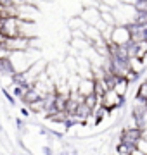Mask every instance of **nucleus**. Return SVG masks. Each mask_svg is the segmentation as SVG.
I'll list each match as a JSON object with an SVG mask.
<instances>
[{
  "label": "nucleus",
  "instance_id": "nucleus-12",
  "mask_svg": "<svg viewBox=\"0 0 147 155\" xmlns=\"http://www.w3.org/2000/svg\"><path fill=\"white\" fill-rule=\"evenodd\" d=\"M68 24H69V28H71V31H76V29H81V31H83V29L87 28V24H85L83 21H81V19H80V16L71 17Z\"/></svg>",
  "mask_w": 147,
  "mask_h": 155
},
{
  "label": "nucleus",
  "instance_id": "nucleus-16",
  "mask_svg": "<svg viewBox=\"0 0 147 155\" xmlns=\"http://www.w3.org/2000/svg\"><path fill=\"white\" fill-rule=\"evenodd\" d=\"M56 155H78V150L74 148L73 145H69V147H66L64 150H61V152L56 153Z\"/></svg>",
  "mask_w": 147,
  "mask_h": 155
},
{
  "label": "nucleus",
  "instance_id": "nucleus-19",
  "mask_svg": "<svg viewBox=\"0 0 147 155\" xmlns=\"http://www.w3.org/2000/svg\"><path fill=\"white\" fill-rule=\"evenodd\" d=\"M101 4L111 7V9H116L118 5H121V4H119V0H101Z\"/></svg>",
  "mask_w": 147,
  "mask_h": 155
},
{
  "label": "nucleus",
  "instance_id": "nucleus-14",
  "mask_svg": "<svg viewBox=\"0 0 147 155\" xmlns=\"http://www.w3.org/2000/svg\"><path fill=\"white\" fill-rule=\"evenodd\" d=\"M11 88H12V97L16 100H21L24 97V93H26V86H17V84H11Z\"/></svg>",
  "mask_w": 147,
  "mask_h": 155
},
{
  "label": "nucleus",
  "instance_id": "nucleus-28",
  "mask_svg": "<svg viewBox=\"0 0 147 155\" xmlns=\"http://www.w3.org/2000/svg\"><path fill=\"white\" fill-rule=\"evenodd\" d=\"M145 109H147V100H145Z\"/></svg>",
  "mask_w": 147,
  "mask_h": 155
},
{
  "label": "nucleus",
  "instance_id": "nucleus-24",
  "mask_svg": "<svg viewBox=\"0 0 147 155\" xmlns=\"http://www.w3.org/2000/svg\"><path fill=\"white\" fill-rule=\"evenodd\" d=\"M142 140H144V141H147V129H144V131H142Z\"/></svg>",
  "mask_w": 147,
  "mask_h": 155
},
{
  "label": "nucleus",
  "instance_id": "nucleus-11",
  "mask_svg": "<svg viewBox=\"0 0 147 155\" xmlns=\"http://www.w3.org/2000/svg\"><path fill=\"white\" fill-rule=\"evenodd\" d=\"M135 57H137V59H140V61H145V57H147V41H145V40H142V41L137 43Z\"/></svg>",
  "mask_w": 147,
  "mask_h": 155
},
{
  "label": "nucleus",
  "instance_id": "nucleus-8",
  "mask_svg": "<svg viewBox=\"0 0 147 155\" xmlns=\"http://www.w3.org/2000/svg\"><path fill=\"white\" fill-rule=\"evenodd\" d=\"M40 98H43V95L40 93V91H36V90L31 86V88L26 90V93H24V97L21 98V102H23L24 107H26V105L33 104V102H36V100H40Z\"/></svg>",
  "mask_w": 147,
  "mask_h": 155
},
{
  "label": "nucleus",
  "instance_id": "nucleus-10",
  "mask_svg": "<svg viewBox=\"0 0 147 155\" xmlns=\"http://www.w3.org/2000/svg\"><path fill=\"white\" fill-rule=\"evenodd\" d=\"M83 102H85V105L88 107V109H90L92 112H94V110L97 109V107L101 105V100L97 98V97H95L94 93H92V95H87L85 98H83Z\"/></svg>",
  "mask_w": 147,
  "mask_h": 155
},
{
  "label": "nucleus",
  "instance_id": "nucleus-29",
  "mask_svg": "<svg viewBox=\"0 0 147 155\" xmlns=\"http://www.w3.org/2000/svg\"><path fill=\"white\" fill-rule=\"evenodd\" d=\"M145 2H147V0H145Z\"/></svg>",
  "mask_w": 147,
  "mask_h": 155
},
{
  "label": "nucleus",
  "instance_id": "nucleus-23",
  "mask_svg": "<svg viewBox=\"0 0 147 155\" xmlns=\"http://www.w3.org/2000/svg\"><path fill=\"white\" fill-rule=\"evenodd\" d=\"M130 155H145V153H142V152H140L138 148H135V150H133V152H132Z\"/></svg>",
  "mask_w": 147,
  "mask_h": 155
},
{
  "label": "nucleus",
  "instance_id": "nucleus-26",
  "mask_svg": "<svg viewBox=\"0 0 147 155\" xmlns=\"http://www.w3.org/2000/svg\"><path fill=\"white\" fill-rule=\"evenodd\" d=\"M144 79H147V69L144 71Z\"/></svg>",
  "mask_w": 147,
  "mask_h": 155
},
{
  "label": "nucleus",
  "instance_id": "nucleus-22",
  "mask_svg": "<svg viewBox=\"0 0 147 155\" xmlns=\"http://www.w3.org/2000/svg\"><path fill=\"white\" fill-rule=\"evenodd\" d=\"M21 114H23L24 119H29V117H31V112H29L28 109H26V107H24V109H21Z\"/></svg>",
  "mask_w": 147,
  "mask_h": 155
},
{
  "label": "nucleus",
  "instance_id": "nucleus-25",
  "mask_svg": "<svg viewBox=\"0 0 147 155\" xmlns=\"http://www.w3.org/2000/svg\"><path fill=\"white\" fill-rule=\"evenodd\" d=\"M135 0H119V4H133Z\"/></svg>",
  "mask_w": 147,
  "mask_h": 155
},
{
  "label": "nucleus",
  "instance_id": "nucleus-5",
  "mask_svg": "<svg viewBox=\"0 0 147 155\" xmlns=\"http://www.w3.org/2000/svg\"><path fill=\"white\" fill-rule=\"evenodd\" d=\"M126 41H130V35H128L126 26H119V24H116V26L113 28V35H111V41H109V43L125 45Z\"/></svg>",
  "mask_w": 147,
  "mask_h": 155
},
{
  "label": "nucleus",
  "instance_id": "nucleus-13",
  "mask_svg": "<svg viewBox=\"0 0 147 155\" xmlns=\"http://www.w3.org/2000/svg\"><path fill=\"white\" fill-rule=\"evenodd\" d=\"M101 21L106 24V26H116V21H114L113 11L111 12H101Z\"/></svg>",
  "mask_w": 147,
  "mask_h": 155
},
{
  "label": "nucleus",
  "instance_id": "nucleus-15",
  "mask_svg": "<svg viewBox=\"0 0 147 155\" xmlns=\"http://www.w3.org/2000/svg\"><path fill=\"white\" fill-rule=\"evenodd\" d=\"M135 98H138V100H147V83H145V81H142V83L138 84L137 93H135Z\"/></svg>",
  "mask_w": 147,
  "mask_h": 155
},
{
  "label": "nucleus",
  "instance_id": "nucleus-18",
  "mask_svg": "<svg viewBox=\"0 0 147 155\" xmlns=\"http://www.w3.org/2000/svg\"><path fill=\"white\" fill-rule=\"evenodd\" d=\"M16 126H17V131L23 134L24 129H26V121H24V119H21V117H17V119H16Z\"/></svg>",
  "mask_w": 147,
  "mask_h": 155
},
{
  "label": "nucleus",
  "instance_id": "nucleus-9",
  "mask_svg": "<svg viewBox=\"0 0 147 155\" xmlns=\"http://www.w3.org/2000/svg\"><path fill=\"white\" fill-rule=\"evenodd\" d=\"M128 86H130V83L125 79V78H118V81H116V84H114V93L118 95V97H121V98H125L126 97V93H128Z\"/></svg>",
  "mask_w": 147,
  "mask_h": 155
},
{
  "label": "nucleus",
  "instance_id": "nucleus-2",
  "mask_svg": "<svg viewBox=\"0 0 147 155\" xmlns=\"http://www.w3.org/2000/svg\"><path fill=\"white\" fill-rule=\"evenodd\" d=\"M101 105L104 107V109H108L109 114H111L113 110H118V109H121V107L125 105V98L118 97V95L114 93V90H108V91L101 97Z\"/></svg>",
  "mask_w": 147,
  "mask_h": 155
},
{
  "label": "nucleus",
  "instance_id": "nucleus-21",
  "mask_svg": "<svg viewBox=\"0 0 147 155\" xmlns=\"http://www.w3.org/2000/svg\"><path fill=\"white\" fill-rule=\"evenodd\" d=\"M137 148L140 150L142 153H145V155H147V141H144V140H140V141L137 143Z\"/></svg>",
  "mask_w": 147,
  "mask_h": 155
},
{
  "label": "nucleus",
  "instance_id": "nucleus-1",
  "mask_svg": "<svg viewBox=\"0 0 147 155\" xmlns=\"http://www.w3.org/2000/svg\"><path fill=\"white\" fill-rule=\"evenodd\" d=\"M135 14H137V11L133 9L132 4H121V5H118L116 9H113L114 21H116V24H119V26H126L128 22H132L133 17H135Z\"/></svg>",
  "mask_w": 147,
  "mask_h": 155
},
{
  "label": "nucleus",
  "instance_id": "nucleus-3",
  "mask_svg": "<svg viewBox=\"0 0 147 155\" xmlns=\"http://www.w3.org/2000/svg\"><path fill=\"white\" fill-rule=\"evenodd\" d=\"M142 140V131L138 127H121V133L118 136V141L125 145L137 147V143Z\"/></svg>",
  "mask_w": 147,
  "mask_h": 155
},
{
  "label": "nucleus",
  "instance_id": "nucleus-17",
  "mask_svg": "<svg viewBox=\"0 0 147 155\" xmlns=\"http://www.w3.org/2000/svg\"><path fill=\"white\" fill-rule=\"evenodd\" d=\"M2 95L5 97V100H7V102H9V104H11V105H16V98L12 97V93H11V91H9V90L2 88Z\"/></svg>",
  "mask_w": 147,
  "mask_h": 155
},
{
  "label": "nucleus",
  "instance_id": "nucleus-20",
  "mask_svg": "<svg viewBox=\"0 0 147 155\" xmlns=\"http://www.w3.org/2000/svg\"><path fill=\"white\" fill-rule=\"evenodd\" d=\"M42 153L43 155H56L54 148H52L50 145H45V147H42Z\"/></svg>",
  "mask_w": 147,
  "mask_h": 155
},
{
  "label": "nucleus",
  "instance_id": "nucleus-4",
  "mask_svg": "<svg viewBox=\"0 0 147 155\" xmlns=\"http://www.w3.org/2000/svg\"><path fill=\"white\" fill-rule=\"evenodd\" d=\"M80 19L85 22L87 26H95L101 19V12L95 7H83V11L80 12Z\"/></svg>",
  "mask_w": 147,
  "mask_h": 155
},
{
  "label": "nucleus",
  "instance_id": "nucleus-7",
  "mask_svg": "<svg viewBox=\"0 0 147 155\" xmlns=\"http://www.w3.org/2000/svg\"><path fill=\"white\" fill-rule=\"evenodd\" d=\"M16 74V69L12 66V62L9 57H4L0 59V76L2 78H12Z\"/></svg>",
  "mask_w": 147,
  "mask_h": 155
},
{
  "label": "nucleus",
  "instance_id": "nucleus-6",
  "mask_svg": "<svg viewBox=\"0 0 147 155\" xmlns=\"http://www.w3.org/2000/svg\"><path fill=\"white\" fill-rule=\"evenodd\" d=\"M76 93L80 97H83L85 98L87 95H92L94 93V79L90 78H81L78 83V88H76Z\"/></svg>",
  "mask_w": 147,
  "mask_h": 155
},
{
  "label": "nucleus",
  "instance_id": "nucleus-27",
  "mask_svg": "<svg viewBox=\"0 0 147 155\" xmlns=\"http://www.w3.org/2000/svg\"><path fill=\"white\" fill-rule=\"evenodd\" d=\"M144 40L147 41V29H145V35H144Z\"/></svg>",
  "mask_w": 147,
  "mask_h": 155
}]
</instances>
